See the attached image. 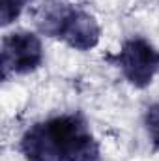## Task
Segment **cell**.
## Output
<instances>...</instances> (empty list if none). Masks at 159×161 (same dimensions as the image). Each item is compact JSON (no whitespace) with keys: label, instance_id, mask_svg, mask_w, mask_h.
<instances>
[{"label":"cell","instance_id":"cell-6","mask_svg":"<svg viewBox=\"0 0 159 161\" xmlns=\"http://www.w3.org/2000/svg\"><path fill=\"white\" fill-rule=\"evenodd\" d=\"M32 2V0H2V9H0V21L4 26H8L9 23H13L21 11L25 9V6Z\"/></svg>","mask_w":159,"mask_h":161},{"label":"cell","instance_id":"cell-4","mask_svg":"<svg viewBox=\"0 0 159 161\" xmlns=\"http://www.w3.org/2000/svg\"><path fill=\"white\" fill-rule=\"evenodd\" d=\"M43 62V47L32 32H13L2 40V77L36 71Z\"/></svg>","mask_w":159,"mask_h":161},{"label":"cell","instance_id":"cell-3","mask_svg":"<svg viewBox=\"0 0 159 161\" xmlns=\"http://www.w3.org/2000/svg\"><path fill=\"white\" fill-rule=\"evenodd\" d=\"M114 60L123 77L135 88H146L159 71V51L142 38L127 40Z\"/></svg>","mask_w":159,"mask_h":161},{"label":"cell","instance_id":"cell-5","mask_svg":"<svg viewBox=\"0 0 159 161\" xmlns=\"http://www.w3.org/2000/svg\"><path fill=\"white\" fill-rule=\"evenodd\" d=\"M144 125H146V131H148V137H150L154 148L159 150V103H154L146 109Z\"/></svg>","mask_w":159,"mask_h":161},{"label":"cell","instance_id":"cell-2","mask_svg":"<svg viewBox=\"0 0 159 161\" xmlns=\"http://www.w3.org/2000/svg\"><path fill=\"white\" fill-rule=\"evenodd\" d=\"M34 23L41 34L66 41L77 51H90L99 43L97 21L66 0H43L36 13Z\"/></svg>","mask_w":159,"mask_h":161},{"label":"cell","instance_id":"cell-1","mask_svg":"<svg viewBox=\"0 0 159 161\" xmlns=\"http://www.w3.org/2000/svg\"><path fill=\"white\" fill-rule=\"evenodd\" d=\"M25 161H101L99 144L79 114H62L32 125L21 139Z\"/></svg>","mask_w":159,"mask_h":161}]
</instances>
